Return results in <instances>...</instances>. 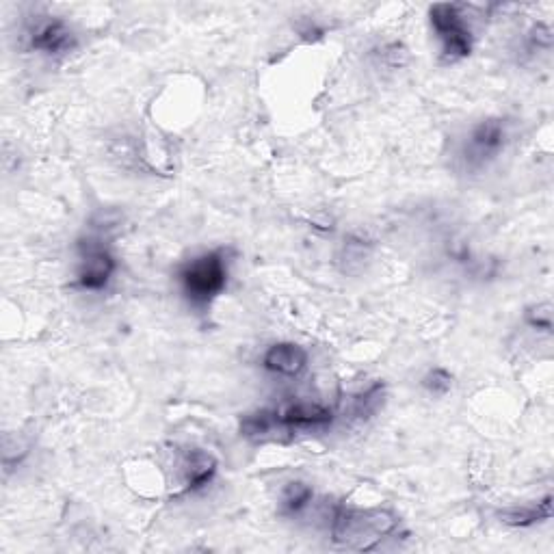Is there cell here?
Segmentation results:
<instances>
[{"mask_svg": "<svg viewBox=\"0 0 554 554\" xmlns=\"http://www.w3.org/2000/svg\"><path fill=\"white\" fill-rule=\"evenodd\" d=\"M29 48L46 57H63L70 55L76 48V33L72 26L61 18H37L26 29Z\"/></svg>", "mask_w": 554, "mask_h": 554, "instance_id": "obj_6", "label": "cell"}, {"mask_svg": "<svg viewBox=\"0 0 554 554\" xmlns=\"http://www.w3.org/2000/svg\"><path fill=\"white\" fill-rule=\"evenodd\" d=\"M314 498L312 487L303 481L288 483L282 490V511L288 516H297L303 509H306Z\"/></svg>", "mask_w": 554, "mask_h": 554, "instance_id": "obj_11", "label": "cell"}, {"mask_svg": "<svg viewBox=\"0 0 554 554\" xmlns=\"http://www.w3.org/2000/svg\"><path fill=\"white\" fill-rule=\"evenodd\" d=\"M498 518L503 524L513 526V529H529V526H535L539 522H548L552 520V496L546 494L533 505L509 507L498 511Z\"/></svg>", "mask_w": 554, "mask_h": 554, "instance_id": "obj_10", "label": "cell"}, {"mask_svg": "<svg viewBox=\"0 0 554 554\" xmlns=\"http://www.w3.org/2000/svg\"><path fill=\"white\" fill-rule=\"evenodd\" d=\"M429 22L442 46L446 61H461L472 55L474 35L466 20V7L457 3H438L429 7Z\"/></svg>", "mask_w": 554, "mask_h": 554, "instance_id": "obj_3", "label": "cell"}, {"mask_svg": "<svg viewBox=\"0 0 554 554\" xmlns=\"http://www.w3.org/2000/svg\"><path fill=\"white\" fill-rule=\"evenodd\" d=\"M368 258H371V243H366L364 239H355V236H351V239H347L345 245H342L340 260L345 262V271L349 273L358 271Z\"/></svg>", "mask_w": 554, "mask_h": 554, "instance_id": "obj_13", "label": "cell"}, {"mask_svg": "<svg viewBox=\"0 0 554 554\" xmlns=\"http://www.w3.org/2000/svg\"><path fill=\"white\" fill-rule=\"evenodd\" d=\"M262 366L277 377H299L308 366V351L297 342H275L262 355Z\"/></svg>", "mask_w": 554, "mask_h": 554, "instance_id": "obj_8", "label": "cell"}, {"mask_svg": "<svg viewBox=\"0 0 554 554\" xmlns=\"http://www.w3.org/2000/svg\"><path fill=\"white\" fill-rule=\"evenodd\" d=\"M422 388H425L431 397H446L453 390V375L442 366L429 368L427 375L422 377Z\"/></svg>", "mask_w": 554, "mask_h": 554, "instance_id": "obj_15", "label": "cell"}, {"mask_svg": "<svg viewBox=\"0 0 554 554\" xmlns=\"http://www.w3.org/2000/svg\"><path fill=\"white\" fill-rule=\"evenodd\" d=\"M401 520L390 509L381 507H336L329 535L342 550L371 552L379 544L399 531Z\"/></svg>", "mask_w": 554, "mask_h": 554, "instance_id": "obj_1", "label": "cell"}, {"mask_svg": "<svg viewBox=\"0 0 554 554\" xmlns=\"http://www.w3.org/2000/svg\"><path fill=\"white\" fill-rule=\"evenodd\" d=\"M526 48L531 52L537 50H550L552 48V29L546 22H537L533 24L529 33H526Z\"/></svg>", "mask_w": 554, "mask_h": 554, "instance_id": "obj_16", "label": "cell"}, {"mask_svg": "<svg viewBox=\"0 0 554 554\" xmlns=\"http://www.w3.org/2000/svg\"><path fill=\"white\" fill-rule=\"evenodd\" d=\"M117 271V260L100 236H85L78 241L76 286L85 293H102Z\"/></svg>", "mask_w": 554, "mask_h": 554, "instance_id": "obj_4", "label": "cell"}, {"mask_svg": "<svg viewBox=\"0 0 554 554\" xmlns=\"http://www.w3.org/2000/svg\"><path fill=\"white\" fill-rule=\"evenodd\" d=\"M379 59L390 65V68H401L407 59V52L401 44H386L379 48Z\"/></svg>", "mask_w": 554, "mask_h": 554, "instance_id": "obj_17", "label": "cell"}, {"mask_svg": "<svg viewBox=\"0 0 554 554\" xmlns=\"http://www.w3.org/2000/svg\"><path fill=\"white\" fill-rule=\"evenodd\" d=\"M178 468H180L184 490H200V487H206L215 479L219 464L215 455L202 451V448H191V451H187L180 457Z\"/></svg>", "mask_w": 554, "mask_h": 554, "instance_id": "obj_9", "label": "cell"}, {"mask_svg": "<svg viewBox=\"0 0 554 554\" xmlns=\"http://www.w3.org/2000/svg\"><path fill=\"white\" fill-rule=\"evenodd\" d=\"M228 275V254L223 249H213L182 265L178 280L193 306L206 308L226 290Z\"/></svg>", "mask_w": 554, "mask_h": 554, "instance_id": "obj_2", "label": "cell"}, {"mask_svg": "<svg viewBox=\"0 0 554 554\" xmlns=\"http://www.w3.org/2000/svg\"><path fill=\"white\" fill-rule=\"evenodd\" d=\"M524 323L531 329H535V332L550 336L552 334V303L542 301V303H535V306H531V308H526Z\"/></svg>", "mask_w": 554, "mask_h": 554, "instance_id": "obj_14", "label": "cell"}, {"mask_svg": "<svg viewBox=\"0 0 554 554\" xmlns=\"http://www.w3.org/2000/svg\"><path fill=\"white\" fill-rule=\"evenodd\" d=\"M277 427L286 431H319L332 425L336 412L321 403L297 401L286 405L282 412H275Z\"/></svg>", "mask_w": 554, "mask_h": 554, "instance_id": "obj_7", "label": "cell"}, {"mask_svg": "<svg viewBox=\"0 0 554 554\" xmlns=\"http://www.w3.org/2000/svg\"><path fill=\"white\" fill-rule=\"evenodd\" d=\"M277 427V416L271 410H260L254 414H247L241 420V435L245 438H265Z\"/></svg>", "mask_w": 554, "mask_h": 554, "instance_id": "obj_12", "label": "cell"}, {"mask_svg": "<svg viewBox=\"0 0 554 554\" xmlns=\"http://www.w3.org/2000/svg\"><path fill=\"white\" fill-rule=\"evenodd\" d=\"M507 137V124L498 117H487V120L472 126L464 148H461V161L468 169L487 167L505 150Z\"/></svg>", "mask_w": 554, "mask_h": 554, "instance_id": "obj_5", "label": "cell"}]
</instances>
